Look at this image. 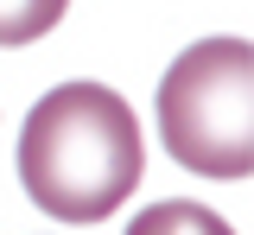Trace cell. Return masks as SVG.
I'll list each match as a JSON object with an SVG mask.
<instances>
[{"mask_svg":"<svg viewBox=\"0 0 254 235\" xmlns=\"http://www.w3.org/2000/svg\"><path fill=\"white\" fill-rule=\"evenodd\" d=\"M146 172L140 121L108 83H58L26 115L19 134V184L58 223L115 216Z\"/></svg>","mask_w":254,"mask_h":235,"instance_id":"6da1fadb","label":"cell"},{"mask_svg":"<svg viewBox=\"0 0 254 235\" xmlns=\"http://www.w3.org/2000/svg\"><path fill=\"white\" fill-rule=\"evenodd\" d=\"M159 134L178 166L203 178H248L254 172V45L248 38H203L172 58L159 83Z\"/></svg>","mask_w":254,"mask_h":235,"instance_id":"7a4b0ae2","label":"cell"},{"mask_svg":"<svg viewBox=\"0 0 254 235\" xmlns=\"http://www.w3.org/2000/svg\"><path fill=\"white\" fill-rule=\"evenodd\" d=\"M127 235H235V229L222 223L216 210L190 203V197H165V203H153V210H140V216L127 223Z\"/></svg>","mask_w":254,"mask_h":235,"instance_id":"3957f363","label":"cell"},{"mask_svg":"<svg viewBox=\"0 0 254 235\" xmlns=\"http://www.w3.org/2000/svg\"><path fill=\"white\" fill-rule=\"evenodd\" d=\"M64 6H70V0H0V51L45 38L64 19Z\"/></svg>","mask_w":254,"mask_h":235,"instance_id":"277c9868","label":"cell"}]
</instances>
